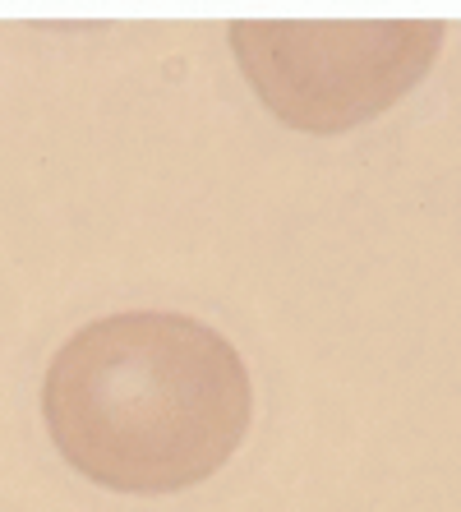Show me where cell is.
Here are the masks:
<instances>
[{"instance_id": "2", "label": "cell", "mask_w": 461, "mask_h": 512, "mask_svg": "<svg viewBox=\"0 0 461 512\" xmlns=\"http://www.w3.org/2000/svg\"><path fill=\"white\" fill-rule=\"evenodd\" d=\"M443 47V24H231L240 70L277 120L342 134L411 93Z\"/></svg>"}, {"instance_id": "1", "label": "cell", "mask_w": 461, "mask_h": 512, "mask_svg": "<svg viewBox=\"0 0 461 512\" xmlns=\"http://www.w3.org/2000/svg\"><path fill=\"white\" fill-rule=\"evenodd\" d=\"M56 453L102 489L176 494L240 448L254 383L240 351L190 314H111L56 351L42 383Z\"/></svg>"}]
</instances>
